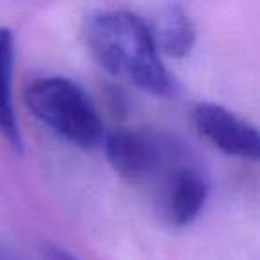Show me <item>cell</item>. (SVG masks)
<instances>
[{
	"instance_id": "1",
	"label": "cell",
	"mask_w": 260,
	"mask_h": 260,
	"mask_svg": "<svg viewBox=\"0 0 260 260\" xmlns=\"http://www.w3.org/2000/svg\"><path fill=\"white\" fill-rule=\"evenodd\" d=\"M86 43L102 68L153 96H168L173 80L148 23L126 9H104L87 18Z\"/></svg>"
},
{
	"instance_id": "2",
	"label": "cell",
	"mask_w": 260,
	"mask_h": 260,
	"mask_svg": "<svg viewBox=\"0 0 260 260\" xmlns=\"http://www.w3.org/2000/svg\"><path fill=\"white\" fill-rule=\"evenodd\" d=\"M25 105L57 138L77 148H94L104 139V123L93 98L75 80L40 75L23 91Z\"/></svg>"
},
{
	"instance_id": "3",
	"label": "cell",
	"mask_w": 260,
	"mask_h": 260,
	"mask_svg": "<svg viewBox=\"0 0 260 260\" xmlns=\"http://www.w3.org/2000/svg\"><path fill=\"white\" fill-rule=\"evenodd\" d=\"M111 168L125 182L152 191L160 177L191 150L168 132L152 128H119L109 132L104 141Z\"/></svg>"
},
{
	"instance_id": "4",
	"label": "cell",
	"mask_w": 260,
	"mask_h": 260,
	"mask_svg": "<svg viewBox=\"0 0 260 260\" xmlns=\"http://www.w3.org/2000/svg\"><path fill=\"white\" fill-rule=\"evenodd\" d=\"M153 205L170 226L192 224L209 198V182L194 155H189L173 168L162 184L152 192Z\"/></svg>"
},
{
	"instance_id": "5",
	"label": "cell",
	"mask_w": 260,
	"mask_h": 260,
	"mask_svg": "<svg viewBox=\"0 0 260 260\" xmlns=\"http://www.w3.org/2000/svg\"><path fill=\"white\" fill-rule=\"evenodd\" d=\"M196 132L221 153L244 160H256L260 152L258 130L223 105L202 102L192 112Z\"/></svg>"
},
{
	"instance_id": "6",
	"label": "cell",
	"mask_w": 260,
	"mask_h": 260,
	"mask_svg": "<svg viewBox=\"0 0 260 260\" xmlns=\"http://www.w3.org/2000/svg\"><path fill=\"white\" fill-rule=\"evenodd\" d=\"M13 68H15V36L0 25V136L16 153L23 152V138L13 100Z\"/></svg>"
},
{
	"instance_id": "7",
	"label": "cell",
	"mask_w": 260,
	"mask_h": 260,
	"mask_svg": "<svg viewBox=\"0 0 260 260\" xmlns=\"http://www.w3.org/2000/svg\"><path fill=\"white\" fill-rule=\"evenodd\" d=\"M152 34L159 52L171 59L187 57L196 45L194 20L177 4L166 6L160 11Z\"/></svg>"
},
{
	"instance_id": "8",
	"label": "cell",
	"mask_w": 260,
	"mask_h": 260,
	"mask_svg": "<svg viewBox=\"0 0 260 260\" xmlns=\"http://www.w3.org/2000/svg\"><path fill=\"white\" fill-rule=\"evenodd\" d=\"M43 256L45 260H79L75 255H72L66 249L59 248L55 244H45L43 246Z\"/></svg>"
},
{
	"instance_id": "9",
	"label": "cell",
	"mask_w": 260,
	"mask_h": 260,
	"mask_svg": "<svg viewBox=\"0 0 260 260\" xmlns=\"http://www.w3.org/2000/svg\"><path fill=\"white\" fill-rule=\"evenodd\" d=\"M0 260H23V258L16 255L15 251H11L9 248L0 244Z\"/></svg>"
}]
</instances>
